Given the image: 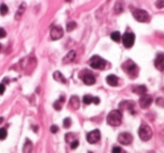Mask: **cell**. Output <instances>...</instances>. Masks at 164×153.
<instances>
[{
	"label": "cell",
	"mask_w": 164,
	"mask_h": 153,
	"mask_svg": "<svg viewBox=\"0 0 164 153\" xmlns=\"http://www.w3.org/2000/svg\"><path fill=\"white\" fill-rule=\"evenodd\" d=\"M123 69H124L125 72H126L129 77H132V78H136L137 75H138V68H137V65L133 62L132 60L126 61V62L123 64Z\"/></svg>",
	"instance_id": "cell-2"
},
{
	"label": "cell",
	"mask_w": 164,
	"mask_h": 153,
	"mask_svg": "<svg viewBox=\"0 0 164 153\" xmlns=\"http://www.w3.org/2000/svg\"><path fill=\"white\" fill-rule=\"evenodd\" d=\"M25 10H26V4L23 2V4L19 6V8H18V10H17V12H16V15H15V19L19 20L20 18H21V16H23V14L25 12Z\"/></svg>",
	"instance_id": "cell-16"
},
{
	"label": "cell",
	"mask_w": 164,
	"mask_h": 153,
	"mask_svg": "<svg viewBox=\"0 0 164 153\" xmlns=\"http://www.w3.org/2000/svg\"><path fill=\"white\" fill-rule=\"evenodd\" d=\"M133 16L140 23H148L150 19H151V17L147 14V12H145L144 9H135L133 12Z\"/></svg>",
	"instance_id": "cell-3"
},
{
	"label": "cell",
	"mask_w": 164,
	"mask_h": 153,
	"mask_svg": "<svg viewBox=\"0 0 164 153\" xmlns=\"http://www.w3.org/2000/svg\"><path fill=\"white\" fill-rule=\"evenodd\" d=\"M121 12H123V6H121V4L118 1L116 4V6H115V12H116V14H120Z\"/></svg>",
	"instance_id": "cell-26"
},
{
	"label": "cell",
	"mask_w": 164,
	"mask_h": 153,
	"mask_svg": "<svg viewBox=\"0 0 164 153\" xmlns=\"http://www.w3.org/2000/svg\"><path fill=\"white\" fill-rule=\"evenodd\" d=\"M0 50H1V45H0Z\"/></svg>",
	"instance_id": "cell-38"
},
{
	"label": "cell",
	"mask_w": 164,
	"mask_h": 153,
	"mask_svg": "<svg viewBox=\"0 0 164 153\" xmlns=\"http://www.w3.org/2000/svg\"><path fill=\"white\" fill-rule=\"evenodd\" d=\"M89 153H91V152H89Z\"/></svg>",
	"instance_id": "cell-39"
},
{
	"label": "cell",
	"mask_w": 164,
	"mask_h": 153,
	"mask_svg": "<svg viewBox=\"0 0 164 153\" xmlns=\"http://www.w3.org/2000/svg\"><path fill=\"white\" fill-rule=\"evenodd\" d=\"M93 102H95V104H97V105H98V104L100 102V99L98 98V97H93Z\"/></svg>",
	"instance_id": "cell-34"
},
{
	"label": "cell",
	"mask_w": 164,
	"mask_h": 153,
	"mask_svg": "<svg viewBox=\"0 0 164 153\" xmlns=\"http://www.w3.org/2000/svg\"><path fill=\"white\" fill-rule=\"evenodd\" d=\"M100 131L99 130H93L91 131L90 133H88L87 135V141L90 143V144H93V143H97V142L100 140Z\"/></svg>",
	"instance_id": "cell-9"
},
{
	"label": "cell",
	"mask_w": 164,
	"mask_h": 153,
	"mask_svg": "<svg viewBox=\"0 0 164 153\" xmlns=\"http://www.w3.org/2000/svg\"><path fill=\"white\" fill-rule=\"evenodd\" d=\"M63 36V29L60 26H54L51 29V38L56 41V39H60Z\"/></svg>",
	"instance_id": "cell-11"
},
{
	"label": "cell",
	"mask_w": 164,
	"mask_h": 153,
	"mask_svg": "<svg viewBox=\"0 0 164 153\" xmlns=\"http://www.w3.org/2000/svg\"><path fill=\"white\" fill-rule=\"evenodd\" d=\"M80 77H81V79H82V81H83L85 85H88V86H91V85H93V83L96 82L95 75H92L91 72L88 70L82 71L80 73Z\"/></svg>",
	"instance_id": "cell-7"
},
{
	"label": "cell",
	"mask_w": 164,
	"mask_h": 153,
	"mask_svg": "<svg viewBox=\"0 0 164 153\" xmlns=\"http://www.w3.org/2000/svg\"><path fill=\"white\" fill-rule=\"evenodd\" d=\"M32 150H33V143L29 140H26V142H25L24 144V149H23L24 153H32Z\"/></svg>",
	"instance_id": "cell-19"
},
{
	"label": "cell",
	"mask_w": 164,
	"mask_h": 153,
	"mask_svg": "<svg viewBox=\"0 0 164 153\" xmlns=\"http://www.w3.org/2000/svg\"><path fill=\"white\" fill-rule=\"evenodd\" d=\"M134 92L137 95H140V96H143V95L146 94V91H147V89H146V87L145 86H137V87H134Z\"/></svg>",
	"instance_id": "cell-18"
},
{
	"label": "cell",
	"mask_w": 164,
	"mask_h": 153,
	"mask_svg": "<svg viewBox=\"0 0 164 153\" xmlns=\"http://www.w3.org/2000/svg\"><path fill=\"white\" fill-rule=\"evenodd\" d=\"M138 134H140V140H143V141H148V140H151V138H152L153 132H152V128H151L150 126L143 124V125L140 127Z\"/></svg>",
	"instance_id": "cell-5"
},
{
	"label": "cell",
	"mask_w": 164,
	"mask_h": 153,
	"mask_svg": "<svg viewBox=\"0 0 164 153\" xmlns=\"http://www.w3.org/2000/svg\"><path fill=\"white\" fill-rule=\"evenodd\" d=\"M63 125H64L65 128H69V127L71 126V118H69V117L65 118V119L63 121Z\"/></svg>",
	"instance_id": "cell-27"
},
{
	"label": "cell",
	"mask_w": 164,
	"mask_h": 153,
	"mask_svg": "<svg viewBox=\"0 0 164 153\" xmlns=\"http://www.w3.org/2000/svg\"><path fill=\"white\" fill-rule=\"evenodd\" d=\"M123 119V114L120 110H111L107 116V123L111 126H118L120 125Z\"/></svg>",
	"instance_id": "cell-1"
},
{
	"label": "cell",
	"mask_w": 164,
	"mask_h": 153,
	"mask_svg": "<svg viewBox=\"0 0 164 153\" xmlns=\"http://www.w3.org/2000/svg\"><path fill=\"white\" fill-rule=\"evenodd\" d=\"M118 142L123 145H128L133 142V135L132 134L124 132V133H120L118 135Z\"/></svg>",
	"instance_id": "cell-8"
},
{
	"label": "cell",
	"mask_w": 164,
	"mask_h": 153,
	"mask_svg": "<svg viewBox=\"0 0 164 153\" xmlns=\"http://www.w3.org/2000/svg\"><path fill=\"white\" fill-rule=\"evenodd\" d=\"M163 99L162 98H160V99H157V104H160L161 106H164V104H163V101H162Z\"/></svg>",
	"instance_id": "cell-35"
},
{
	"label": "cell",
	"mask_w": 164,
	"mask_h": 153,
	"mask_svg": "<svg viewBox=\"0 0 164 153\" xmlns=\"http://www.w3.org/2000/svg\"><path fill=\"white\" fill-rule=\"evenodd\" d=\"M76 58V51H70L66 54V56L63 59V63H70V62H73Z\"/></svg>",
	"instance_id": "cell-14"
},
{
	"label": "cell",
	"mask_w": 164,
	"mask_h": 153,
	"mask_svg": "<svg viewBox=\"0 0 164 153\" xmlns=\"http://www.w3.org/2000/svg\"><path fill=\"white\" fill-rule=\"evenodd\" d=\"M57 131H59V127L56 125L51 126V132H52V133H57Z\"/></svg>",
	"instance_id": "cell-32"
},
{
	"label": "cell",
	"mask_w": 164,
	"mask_h": 153,
	"mask_svg": "<svg viewBox=\"0 0 164 153\" xmlns=\"http://www.w3.org/2000/svg\"><path fill=\"white\" fill-rule=\"evenodd\" d=\"M121 39H123V44L126 48H130L133 47L134 43H135V35L130 33V32H126L124 35L121 36Z\"/></svg>",
	"instance_id": "cell-6"
},
{
	"label": "cell",
	"mask_w": 164,
	"mask_h": 153,
	"mask_svg": "<svg viewBox=\"0 0 164 153\" xmlns=\"http://www.w3.org/2000/svg\"><path fill=\"white\" fill-rule=\"evenodd\" d=\"M5 90H6V88H5V85H4V83H0V95H4Z\"/></svg>",
	"instance_id": "cell-33"
},
{
	"label": "cell",
	"mask_w": 164,
	"mask_h": 153,
	"mask_svg": "<svg viewBox=\"0 0 164 153\" xmlns=\"http://www.w3.org/2000/svg\"><path fill=\"white\" fill-rule=\"evenodd\" d=\"M2 122H4V118H2V117H0V124H1V123H2Z\"/></svg>",
	"instance_id": "cell-36"
},
{
	"label": "cell",
	"mask_w": 164,
	"mask_h": 153,
	"mask_svg": "<svg viewBox=\"0 0 164 153\" xmlns=\"http://www.w3.org/2000/svg\"><path fill=\"white\" fill-rule=\"evenodd\" d=\"M155 67L156 69H159L160 71H164V54L160 53V54L156 56Z\"/></svg>",
	"instance_id": "cell-12"
},
{
	"label": "cell",
	"mask_w": 164,
	"mask_h": 153,
	"mask_svg": "<svg viewBox=\"0 0 164 153\" xmlns=\"http://www.w3.org/2000/svg\"><path fill=\"white\" fill-rule=\"evenodd\" d=\"M153 99L151 96H148V95H143L140 99V106L142 108H148V107L151 106V104H152Z\"/></svg>",
	"instance_id": "cell-10"
},
{
	"label": "cell",
	"mask_w": 164,
	"mask_h": 153,
	"mask_svg": "<svg viewBox=\"0 0 164 153\" xmlns=\"http://www.w3.org/2000/svg\"><path fill=\"white\" fill-rule=\"evenodd\" d=\"M66 1H68V2H71V0H66Z\"/></svg>",
	"instance_id": "cell-37"
},
{
	"label": "cell",
	"mask_w": 164,
	"mask_h": 153,
	"mask_svg": "<svg viewBox=\"0 0 164 153\" xmlns=\"http://www.w3.org/2000/svg\"><path fill=\"white\" fill-rule=\"evenodd\" d=\"M6 35H7L6 31H5L4 28H0V38H5V37H6Z\"/></svg>",
	"instance_id": "cell-29"
},
{
	"label": "cell",
	"mask_w": 164,
	"mask_h": 153,
	"mask_svg": "<svg viewBox=\"0 0 164 153\" xmlns=\"http://www.w3.org/2000/svg\"><path fill=\"white\" fill-rule=\"evenodd\" d=\"M89 64L93 69L101 70V69H105V67H106V61L102 58L98 56V55H93L91 59H90V61H89Z\"/></svg>",
	"instance_id": "cell-4"
},
{
	"label": "cell",
	"mask_w": 164,
	"mask_h": 153,
	"mask_svg": "<svg viewBox=\"0 0 164 153\" xmlns=\"http://www.w3.org/2000/svg\"><path fill=\"white\" fill-rule=\"evenodd\" d=\"M7 14H8V7H7L5 4H1L0 5V15L6 16Z\"/></svg>",
	"instance_id": "cell-22"
},
{
	"label": "cell",
	"mask_w": 164,
	"mask_h": 153,
	"mask_svg": "<svg viewBox=\"0 0 164 153\" xmlns=\"http://www.w3.org/2000/svg\"><path fill=\"white\" fill-rule=\"evenodd\" d=\"M106 80H107V83H108L109 86H111V87H116L117 85H118V82H119L118 78H117L115 75H109Z\"/></svg>",
	"instance_id": "cell-13"
},
{
	"label": "cell",
	"mask_w": 164,
	"mask_h": 153,
	"mask_svg": "<svg viewBox=\"0 0 164 153\" xmlns=\"http://www.w3.org/2000/svg\"><path fill=\"white\" fill-rule=\"evenodd\" d=\"M112 153H125V152L120 146H115V148L112 149Z\"/></svg>",
	"instance_id": "cell-28"
},
{
	"label": "cell",
	"mask_w": 164,
	"mask_h": 153,
	"mask_svg": "<svg viewBox=\"0 0 164 153\" xmlns=\"http://www.w3.org/2000/svg\"><path fill=\"white\" fill-rule=\"evenodd\" d=\"M78 146H79V142L76 141V140H74V141H72V144H71V149L74 150V149H76Z\"/></svg>",
	"instance_id": "cell-30"
},
{
	"label": "cell",
	"mask_w": 164,
	"mask_h": 153,
	"mask_svg": "<svg viewBox=\"0 0 164 153\" xmlns=\"http://www.w3.org/2000/svg\"><path fill=\"white\" fill-rule=\"evenodd\" d=\"M64 104V97H61L57 101L54 102V108H55L56 110H61L62 109V105Z\"/></svg>",
	"instance_id": "cell-20"
},
{
	"label": "cell",
	"mask_w": 164,
	"mask_h": 153,
	"mask_svg": "<svg viewBox=\"0 0 164 153\" xmlns=\"http://www.w3.org/2000/svg\"><path fill=\"white\" fill-rule=\"evenodd\" d=\"M70 105L72 106V108L78 109L79 106H80V100H79V98H78L76 96H72L71 99H70Z\"/></svg>",
	"instance_id": "cell-17"
},
{
	"label": "cell",
	"mask_w": 164,
	"mask_h": 153,
	"mask_svg": "<svg viewBox=\"0 0 164 153\" xmlns=\"http://www.w3.org/2000/svg\"><path fill=\"white\" fill-rule=\"evenodd\" d=\"M156 7H157V8H163L164 7V1H163V0H159V1L156 2Z\"/></svg>",
	"instance_id": "cell-31"
},
{
	"label": "cell",
	"mask_w": 164,
	"mask_h": 153,
	"mask_svg": "<svg viewBox=\"0 0 164 153\" xmlns=\"http://www.w3.org/2000/svg\"><path fill=\"white\" fill-rule=\"evenodd\" d=\"M91 102H93V97L89 96V95H85L83 97V104L84 105H90Z\"/></svg>",
	"instance_id": "cell-23"
},
{
	"label": "cell",
	"mask_w": 164,
	"mask_h": 153,
	"mask_svg": "<svg viewBox=\"0 0 164 153\" xmlns=\"http://www.w3.org/2000/svg\"><path fill=\"white\" fill-rule=\"evenodd\" d=\"M110 37H111L112 41L115 42H120V38H121V35H120L119 32H112L110 34Z\"/></svg>",
	"instance_id": "cell-21"
},
{
	"label": "cell",
	"mask_w": 164,
	"mask_h": 153,
	"mask_svg": "<svg viewBox=\"0 0 164 153\" xmlns=\"http://www.w3.org/2000/svg\"><path fill=\"white\" fill-rule=\"evenodd\" d=\"M76 27V22H70V23L66 25V31H68V32H72Z\"/></svg>",
	"instance_id": "cell-24"
},
{
	"label": "cell",
	"mask_w": 164,
	"mask_h": 153,
	"mask_svg": "<svg viewBox=\"0 0 164 153\" xmlns=\"http://www.w3.org/2000/svg\"><path fill=\"white\" fill-rule=\"evenodd\" d=\"M53 78H54V80H56L57 82L66 83V79L64 78V75L61 73L60 71H55V72L53 73Z\"/></svg>",
	"instance_id": "cell-15"
},
{
	"label": "cell",
	"mask_w": 164,
	"mask_h": 153,
	"mask_svg": "<svg viewBox=\"0 0 164 153\" xmlns=\"http://www.w3.org/2000/svg\"><path fill=\"white\" fill-rule=\"evenodd\" d=\"M7 138V130L6 128H0V140L2 141Z\"/></svg>",
	"instance_id": "cell-25"
}]
</instances>
